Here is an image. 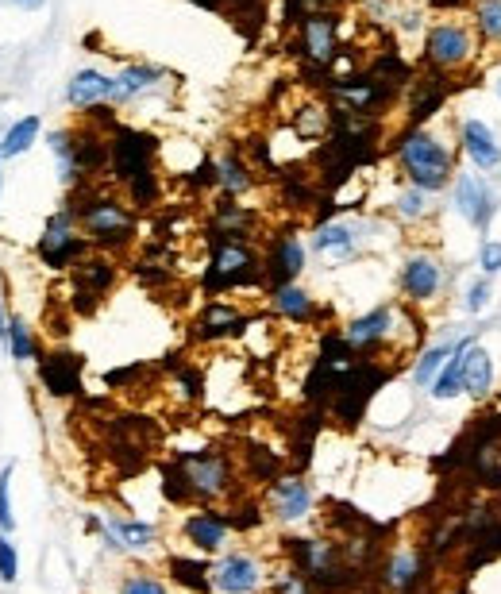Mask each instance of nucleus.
Here are the masks:
<instances>
[{"label": "nucleus", "mask_w": 501, "mask_h": 594, "mask_svg": "<svg viewBox=\"0 0 501 594\" xmlns=\"http://www.w3.org/2000/svg\"><path fill=\"white\" fill-rule=\"evenodd\" d=\"M397 170L405 174L409 186L424 189V193H444L451 189L455 174H459V155L448 139L432 132V128H409L397 135L394 143Z\"/></svg>", "instance_id": "obj_1"}, {"label": "nucleus", "mask_w": 501, "mask_h": 594, "mask_svg": "<svg viewBox=\"0 0 501 594\" xmlns=\"http://www.w3.org/2000/svg\"><path fill=\"white\" fill-rule=\"evenodd\" d=\"M70 213L78 216L85 240L101 251H124L135 243V232H139V220H135V209H128L120 197L112 193H101L97 186H74L70 193Z\"/></svg>", "instance_id": "obj_2"}, {"label": "nucleus", "mask_w": 501, "mask_h": 594, "mask_svg": "<svg viewBox=\"0 0 501 594\" xmlns=\"http://www.w3.org/2000/svg\"><path fill=\"white\" fill-rule=\"evenodd\" d=\"M282 552L297 571L309 575L320 594H347L363 583V571L347 560L340 540L324 537H282Z\"/></svg>", "instance_id": "obj_3"}, {"label": "nucleus", "mask_w": 501, "mask_h": 594, "mask_svg": "<svg viewBox=\"0 0 501 594\" xmlns=\"http://www.w3.org/2000/svg\"><path fill=\"white\" fill-rule=\"evenodd\" d=\"M212 255L201 274V290L209 297L232 294V290H255L266 286L263 259L251 247V240H228V236H209Z\"/></svg>", "instance_id": "obj_4"}, {"label": "nucleus", "mask_w": 501, "mask_h": 594, "mask_svg": "<svg viewBox=\"0 0 501 594\" xmlns=\"http://www.w3.org/2000/svg\"><path fill=\"white\" fill-rule=\"evenodd\" d=\"M478 51H482V39H478L475 24L467 20H436V24L424 31L421 39V62L428 70H440V74H467L478 62Z\"/></svg>", "instance_id": "obj_5"}, {"label": "nucleus", "mask_w": 501, "mask_h": 594, "mask_svg": "<svg viewBox=\"0 0 501 594\" xmlns=\"http://www.w3.org/2000/svg\"><path fill=\"white\" fill-rule=\"evenodd\" d=\"M174 463L182 467L189 494L197 506H212L220 498H232L239 490L236 459L220 448H189V452H174Z\"/></svg>", "instance_id": "obj_6"}, {"label": "nucleus", "mask_w": 501, "mask_h": 594, "mask_svg": "<svg viewBox=\"0 0 501 594\" xmlns=\"http://www.w3.org/2000/svg\"><path fill=\"white\" fill-rule=\"evenodd\" d=\"M390 378H394V367L382 363V359H367V355H363L359 363H351L340 375V382H336L332 402H328L332 417H336L340 425H347V429H355V425L367 417V405L378 398V390H382Z\"/></svg>", "instance_id": "obj_7"}, {"label": "nucleus", "mask_w": 501, "mask_h": 594, "mask_svg": "<svg viewBox=\"0 0 501 594\" xmlns=\"http://www.w3.org/2000/svg\"><path fill=\"white\" fill-rule=\"evenodd\" d=\"M159 159V139L143 128H128V124H112L108 132V178L128 186L132 178L155 170Z\"/></svg>", "instance_id": "obj_8"}, {"label": "nucleus", "mask_w": 501, "mask_h": 594, "mask_svg": "<svg viewBox=\"0 0 501 594\" xmlns=\"http://www.w3.org/2000/svg\"><path fill=\"white\" fill-rule=\"evenodd\" d=\"M397 290H401V301L405 305H436L440 294L448 290V267L436 251L428 247H413L405 259H401V270H397Z\"/></svg>", "instance_id": "obj_9"}, {"label": "nucleus", "mask_w": 501, "mask_h": 594, "mask_svg": "<svg viewBox=\"0 0 501 594\" xmlns=\"http://www.w3.org/2000/svg\"><path fill=\"white\" fill-rule=\"evenodd\" d=\"M397 328H401V301H382V305H374V309H367V313H359V317H351L343 324V336H347V344L359 355L378 359L382 351L394 344Z\"/></svg>", "instance_id": "obj_10"}, {"label": "nucleus", "mask_w": 501, "mask_h": 594, "mask_svg": "<svg viewBox=\"0 0 501 594\" xmlns=\"http://www.w3.org/2000/svg\"><path fill=\"white\" fill-rule=\"evenodd\" d=\"M378 583L386 594H424L432 583V556L424 544H397L378 567Z\"/></svg>", "instance_id": "obj_11"}, {"label": "nucleus", "mask_w": 501, "mask_h": 594, "mask_svg": "<svg viewBox=\"0 0 501 594\" xmlns=\"http://www.w3.org/2000/svg\"><path fill=\"white\" fill-rule=\"evenodd\" d=\"M498 205V193L486 182V174H478V170H459L455 174V182H451V209L463 216L478 236L490 232V224L498 216Z\"/></svg>", "instance_id": "obj_12"}, {"label": "nucleus", "mask_w": 501, "mask_h": 594, "mask_svg": "<svg viewBox=\"0 0 501 594\" xmlns=\"http://www.w3.org/2000/svg\"><path fill=\"white\" fill-rule=\"evenodd\" d=\"M89 247H93V243L78 232V216L70 213V209H62V213H54L51 220H47V228H43L35 251H39V259H43V267L70 270L85 259Z\"/></svg>", "instance_id": "obj_13"}, {"label": "nucleus", "mask_w": 501, "mask_h": 594, "mask_svg": "<svg viewBox=\"0 0 501 594\" xmlns=\"http://www.w3.org/2000/svg\"><path fill=\"white\" fill-rule=\"evenodd\" d=\"M270 583V571L255 552H220L212 560V594H259Z\"/></svg>", "instance_id": "obj_14"}, {"label": "nucleus", "mask_w": 501, "mask_h": 594, "mask_svg": "<svg viewBox=\"0 0 501 594\" xmlns=\"http://www.w3.org/2000/svg\"><path fill=\"white\" fill-rule=\"evenodd\" d=\"M263 506L278 525H301V521L313 517L317 494H313V486L305 483L301 471H282L274 483H266Z\"/></svg>", "instance_id": "obj_15"}, {"label": "nucleus", "mask_w": 501, "mask_h": 594, "mask_svg": "<svg viewBox=\"0 0 501 594\" xmlns=\"http://www.w3.org/2000/svg\"><path fill=\"white\" fill-rule=\"evenodd\" d=\"M301 58L305 66H320L328 70L336 58H340V16L328 12V8H313L305 20H301Z\"/></svg>", "instance_id": "obj_16"}, {"label": "nucleus", "mask_w": 501, "mask_h": 594, "mask_svg": "<svg viewBox=\"0 0 501 594\" xmlns=\"http://www.w3.org/2000/svg\"><path fill=\"white\" fill-rule=\"evenodd\" d=\"M232 533H236V529H232V517L224 510H216V506H197V510L185 513V521H182L185 544H189L193 552H201V556H220Z\"/></svg>", "instance_id": "obj_17"}, {"label": "nucleus", "mask_w": 501, "mask_h": 594, "mask_svg": "<svg viewBox=\"0 0 501 594\" xmlns=\"http://www.w3.org/2000/svg\"><path fill=\"white\" fill-rule=\"evenodd\" d=\"M251 328V317L232 305V301H224V297H212L205 301V309L193 317V340L197 344H224V340H236Z\"/></svg>", "instance_id": "obj_18"}, {"label": "nucleus", "mask_w": 501, "mask_h": 594, "mask_svg": "<svg viewBox=\"0 0 501 594\" xmlns=\"http://www.w3.org/2000/svg\"><path fill=\"white\" fill-rule=\"evenodd\" d=\"M116 278H120V270L116 263L108 259V255H93V259H81L74 274H70V282H74V309L78 313H93L105 294L116 286Z\"/></svg>", "instance_id": "obj_19"}, {"label": "nucleus", "mask_w": 501, "mask_h": 594, "mask_svg": "<svg viewBox=\"0 0 501 594\" xmlns=\"http://www.w3.org/2000/svg\"><path fill=\"white\" fill-rule=\"evenodd\" d=\"M309 263V247L297 240L293 232H282L270 240V251L263 255V274H266V286H290L301 278V270Z\"/></svg>", "instance_id": "obj_20"}, {"label": "nucleus", "mask_w": 501, "mask_h": 594, "mask_svg": "<svg viewBox=\"0 0 501 594\" xmlns=\"http://www.w3.org/2000/svg\"><path fill=\"white\" fill-rule=\"evenodd\" d=\"M108 552H151L159 544V525L147 517H116L108 513L105 529H101Z\"/></svg>", "instance_id": "obj_21"}, {"label": "nucleus", "mask_w": 501, "mask_h": 594, "mask_svg": "<svg viewBox=\"0 0 501 594\" xmlns=\"http://www.w3.org/2000/svg\"><path fill=\"white\" fill-rule=\"evenodd\" d=\"M81 355L74 351H47L39 355V386L51 394V398H78L81 390Z\"/></svg>", "instance_id": "obj_22"}, {"label": "nucleus", "mask_w": 501, "mask_h": 594, "mask_svg": "<svg viewBox=\"0 0 501 594\" xmlns=\"http://www.w3.org/2000/svg\"><path fill=\"white\" fill-rule=\"evenodd\" d=\"M459 151H463V159L471 162V170H478V174H490V170L501 166L498 135H494V128H490L486 120H478V116H467V120L459 124Z\"/></svg>", "instance_id": "obj_23"}, {"label": "nucleus", "mask_w": 501, "mask_h": 594, "mask_svg": "<svg viewBox=\"0 0 501 594\" xmlns=\"http://www.w3.org/2000/svg\"><path fill=\"white\" fill-rule=\"evenodd\" d=\"M451 97V78L440 70H428L424 78H413L409 85V128H428L436 112H444Z\"/></svg>", "instance_id": "obj_24"}, {"label": "nucleus", "mask_w": 501, "mask_h": 594, "mask_svg": "<svg viewBox=\"0 0 501 594\" xmlns=\"http://www.w3.org/2000/svg\"><path fill=\"white\" fill-rule=\"evenodd\" d=\"M359 224L355 220H320L317 232H313V251L320 259H332V263H347L355 259L359 251Z\"/></svg>", "instance_id": "obj_25"}, {"label": "nucleus", "mask_w": 501, "mask_h": 594, "mask_svg": "<svg viewBox=\"0 0 501 594\" xmlns=\"http://www.w3.org/2000/svg\"><path fill=\"white\" fill-rule=\"evenodd\" d=\"M270 313L290 324H317L320 317H328V309H320L317 297L309 294L305 286H297V282L270 290Z\"/></svg>", "instance_id": "obj_26"}, {"label": "nucleus", "mask_w": 501, "mask_h": 594, "mask_svg": "<svg viewBox=\"0 0 501 594\" xmlns=\"http://www.w3.org/2000/svg\"><path fill=\"white\" fill-rule=\"evenodd\" d=\"M494 378L498 375H494V359H490V351L482 348L478 340H471V344L463 348V394L482 405L490 394H494Z\"/></svg>", "instance_id": "obj_27"}, {"label": "nucleus", "mask_w": 501, "mask_h": 594, "mask_svg": "<svg viewBox=\"0 0 501 594\" xmlns=\"http://www.w3.org/2000/svg\"><path fill=\"white\" fill-rule=\"evenodd\" d=\"M112 85L116 81L108 78V74H101V70H78L70 78V85H66V101L74 108H81V112H89V108L97 105H112Z\"/></svg>", "instance_id": "obj_28"}, {"label": "nucleus", "mask_w": 501, "mask_h": 594, "mask_svg": "<svg viewBox=\"0 0 501 594\" xmlns=\"http://www.w3.org/2000/svg\"><path fill=\"white\" fill-rule=\"evenodd\" d=\"M166 575L189 594H212V564L205 556H166Z\"/></svg>", "instance_id": "obj_29"}, {"label": "nucleus", "mask_w": 501, "mask_h": 594, "mask_svg": "<svg viewBox=\"0 0 501 594\" xmlns=\"http://www.w3.org/2000/svg\"><path fill=\"white\" fill-rule=\"evenodd\" d=\"M166 78L159 66H147V62H132V66H124L120 74H116V85H112V105H128L135 101L139 93H147V89H155L159 81Z\"/></svg>", "instance_id": "obj_30"}, {"label": "nucleus", "mask_w": 501, "mask_h": 594, "mask_svg": "<svg viewBox=\"0 0 501 594\" xmlns=\"http://www.w3.org/2000/svg\"><path fill=\"white\" fill-rule=\"evenodd\" d=\"M471 340H475V336H459V340H455V351H451V359L444 363V371L428 386L432 402H455V398H463V348H467Z\"/></svg>", "instance_id": "obj_31"}, {"label": "nucleus", "mask_w": 501, "mask_h": 594, "mask_svg": "<svg viewBox=\"0 0 501 594\" xmlns=\"http://www.w3.org/2000/svg\"><path fill=\"white\" fill-rule=\"evenodd\" d=\"M216 178H220V193L224 197H243V193L255 189V170L236 151H228V155L216 159Z\"/></svg>", "instance_id": "obj_32"}, {"label": "nucleus", "mask_w": 501, "mask_h": 594, "mask_svg": "<svg viewBox=\"0 0 501 594\" xmlns=\"http://www.w3.org/2000/svg\"><path fill=\"white\" fill-rule=\"evenodd\" d=\"M451 351H455V340H448V344H432V348L417 351V355H413V367H409V378H413V386L428 390V386L436 382V375L444 371V363L451 359Z\"/></svg>", "instance_id": "obj_33"}, {"label": "nucleus", "mask_w": 501, "mask_h": 594, "mask_svg": "<svg viewBox=\"0 0 501 594\" xmlns=\"http://www.w3.org/2000/svg\"><path fill=\"white\" fill-rule=\"evenodd\" d=\"M432 197H436V193H424V189L405 182V186L394 193V216L401 224H424L428 216L436 213V209H432Z\"/></svg>", "instance_id": "obj_34"}, {"label": "nucleus", "mask_w": 501, "mask_h": 594, "mask_svg": "<svg viewBox=\"0 0 501 594\" xmlns=\"http://www.w3.org/2000/svg\"><path fill=\"white\" fill-rule=\"evenodd\" d=\"M39 132H43V120H39V116H24V120H16L8 132L0 135V155H4V159L27 155V151L35 147Z\"/></svg>", "instance_id": "obj_35"}, {"label": "nucleus", "mask_w": 501, "mask_h": 594, "mask_svg": "<svg viewBox=\"0 0 501 594\" xmlns=\"http://www.w3.org/2000/svg\"><path fill=\"white\" fill-rule=\"evenodd\" d=\"M471 24H475L482 43L501 47V0H475L471 4Z\"/></svg>", "instance_id": "obj_36"}, {"label": "nucleus", "mask_w": 501, "mask_h": 594, "mask_svg": "<svg viewBox=\"0 0 501 594\" xmlns=\"http://www.w3.org/2000/svg\"><path fill=\"white\" fill-rule=\"evenodd\" d=\"M124 189H128V205H135V209H155V205H159V197H162L159 170L139 174V178H132Z\"/></svg>", "instance_id": "obj_37"}, {"label": "nucleus", "mask_w": 501, "mask_h": 594, "mask_svg": "<svg viewBox=\"0 0 501 594\" xmlns=\"http://www.w3.org/2000/svg\"><path fill=\"white\" fill-rule=\"evenodd\" d=\"M159 479H162V498H166V502H174V506H189V502H193V494H189V483H185L182 467H178L174 459H170V463H162Z\"/></svg>", "instance_id": "obj_38"}, {"label": "nucleus", "mask_w": 501, "mask_h": 594, "mask_svg": "<svg viewBox=\"0 0 501 594\" xmlns=\"http://www.w3.org/2000/svg\"><path fill=\"white\" fill-rule=\"evenodd\" d=\"M8 355L16 359V363H27V359H39V344H35V336H31V328H27L20 317H12L8 321Z\"/></svg>", "instance_id": "obj_39"}, {"label": "nucleus", "mask_w": 501, "mask_h": 594, "mask_svg": "<svg viewBox=\"0 0 501 594\" xmlns=\"http://www.w3.org/2000/svg\"><path fill=\"white\" fill-rule=\"evenodd\" d=\"M270 594H317V587L309 583L305 571H297L293 564H286L282 571L270 575Z\"/></svg>", "instance_id": "obj_40"}, {"label": "nucleus", "mask_w": 501, "mask_h": 594, "mask_svg": "<svg viewBox=\"0 0 501 594\" xmlns=\"http://www.w3.org/2000/svg\"><path fill=\"white\" fill-rule=\"evenodd\" d=\"M228 517H232V529H236V533H251V529H259L266 521V506H259L255 498H247V502L232 506Z\"/></svg>", "instance_id": "obj_41"}, {"label": "nucleus", "mask_w": 501, "mask_h": 594, "mask_svg": "<svg viewBox=\"0 0 501 594\" xmlns=\"http://www.w3.org/2000/svg\"><path fill=\"white\" fill-rule=\"evenodd\" d=\"M490 297H494V282L486 274H478L475 282L467 286V294H463V313H471V317L486 313L490 309Z\"/></svg>", "instance_id": "obj_42"}, {"label": "nucleus", "mask_w": 501, "mask_h": 594, "mask_svg": "<svg viewBox=\"0 0 501 594\" xmlns=\"http://www.w3.org/2000/svg\"><path fill=\"white\" fill-rule=\"evenodd\" d=\"M120 594H170V587L151 571H128L120 579Z\"/></svg>", "instance_id": "obj_43"}, {"label": "nucleus", "mask_w": 501, "mask_h": 594, "mask_svg": "<svg viewBox=\"0 0 501 594\" xmlns=\"http://www.w3.org/2000/svg\"><path fill=\"white\" fill-rule=\"evenodd\" d=\"M12 471H16V463H4V467H0V533H12V529H16V517H12V502H8Z\"/></svg>", "instance_id": "obj_44"}, {"label": "nucleus", "mask_w": 501, "mask_h": 594, "mask_svg": "<svg viewBox=\"0 0 501 594\" xmlns=\"http://www.w3.org/2000/svg\"><path fill=\"white\" fill-rule=\"evenodd\" d=\"M20 579V556L8 533H0V583H16Z\"/></svg>", "instance_id": "obj_45"}, {"label": "nucleus", "mask_w": 501, "mask_h": 594, "mask_svg": "<svg viewBox=\"0 0 501 594\" xmlns=\"http://www.w3.org/2000/svg\"><path fill=\"white\" fill-rule=\"evenodd\" d=\"M478 270L486 278L501 274V240H482L478 243Z\"/></svg>", "instance_id": "obj_46"}, {"label": "nucleus", "mask_w": 501, "mask_h": 594, "mask_svg": "<svg viewBox=\"0 0 501 594\" xmlns=\"http://www.w3.org/2000/svg\"><path fill=\"white\" fill-rule=\"evenodd\" d=\"M0 348L8 351V317H4V305H0Z\"/></svg>", "instance_id": "obj_47"}, {"label": "nucleus", "mask_w": 501, "mask_h": 594, "mask_svg": "<svg viewBox=\"0 0 501 594\" xmlns=\"http://www.w3.org/2000/svg\"><path fill=\"white\" fill-rule=\"evenodd\" d=\"M309 8H332V4H343V0H305Z\"/></svg>", "instance_id": "obj_48"}, {"label": "nucleus", "mask_w": 501, "mask_h": 594, "mask_svg": "<svg viewBox=\"0 0 501 594\" xmlns=\"http://www.w3.org/2000/svg\"><path fill=\"white\" fill-rule=\"evenodd\" d=\"M12 4H20V8H39L43 0H12Z\"/></svg>", "instance_id": "obj_49"}, {"label": "nucleus", "mask_w": 501, "mask_h": 594, "mask_svg": "<svg viewBox=\"0 0 501 594\" xmlns=\"http://www.w3.org/2000/svg\"><path fill=\"white\" fill-rule=\"evenodd\" d=\"M498 97H501V85H498Z\"/></svg>", "instance_id": "obj_50"}, {"label": "nucleus", "mask_w": 501, "mask_h": 594, "mask_svg": "<svg viewBox=\"0 0 501 594\" xmlns=\"http://www.w3.org/2000/svg\"><path fill=\"white\" fill-rule=\"evenodd\" d=\"M0 159H4V155H0Z\"/></svg>", "instance_id": "obj_51"}, {"label": "nucleus", "mask_w": 501, "mask_h": 594, "mask_svg": "<svg viewBox=\"0 0 501 594\" xmlns=\"http://www.w3.org/2000/svg\"><path fill=\"white\" fill-rule=\"evenodd\" d=\"M459 4H463V0H459Z\"/></svg>", "instance_id": "obj_52"}]
</instances>
